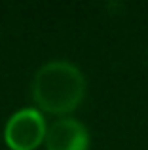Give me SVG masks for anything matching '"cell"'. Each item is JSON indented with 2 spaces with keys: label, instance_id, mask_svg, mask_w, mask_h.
Masks as SVG:
<instances>
[{
  "label": "cell",
  "instance_id": "6da1fadb",
  "mask_svg": "<svg viewBox=\"0 0 148 150\" xmlns=\"http://www.w3.org/2000/svg\"><path fill=\"white\" fill-rule=\"evenodd\" d=\"M32 99L44 112L68 114L85 95V76L76 65L63 59L48 61L32 78Z\"/></svg>",
  "mask_w": 148,
  "mask_h": 150
},
{
  "label": "cell",
  "instance_id": "7a4b0ae2",
  "mask_svg": "<svg viewBox=\"0 0 148 150\" xmlns=\"http://www.w3.org/2000/svg\"><path fill=\"white\" fill-rule=\"evenodd\" d=\"M48 125L40 110L21 108L13 112L4 127V141L10 150H36L44 143Z\"/></svg>",
  "mask_w": 148,
  "mask_h": 150
},
{
  "label": "cell",
  "instance_id": "3957f363",
  "mask_svg": "<svg viewBox=\"0 0 148 150\" xmlns=\"http://www.w3.org/2000/svg\"><path fill=\"white\" fill-rule=\"evenodd\" d=\"M44 144L46 150H87L89 131L74 118H59L48 125Z\"/></svg>",
  "mask_w": 148,
  "mask_h": 150
}]
</instances>
